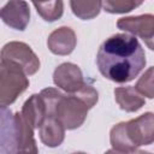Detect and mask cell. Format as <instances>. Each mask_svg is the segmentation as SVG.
<instances>
[{
    "instance_id": "1",
    "label": "cell",
    "mask_w": 154,
    "mask_h": 154,
    "mask_svg": "<svg viewBox=\"0 0 154 154\" xmlns=\"http://www.w3.org/2000/svg\"><path fill=\"white\" fill-rule=\"evenodd\" d=\"M96 64L105 78L116 83H126L143 70L146 54L135 36L116 34L100 46Z\"/></svg>"
},
{
    "instance_id": "2",
    "label": "cell",
    "mask_w": 154,
    "mask_h": 154,
    "mask_svg": "<svg viewBox=\"0 0 154 154\" xmlns=\"http://www.w3.org/2000/svg\"><path fill=\"white\" fill-rule=\"evenodd\" d=\"M153 113L148 112L126 123H119L111 130V144L113 149L134 154L136 148L150 144L154 138Z\"/></svg>"
},
{
    "instance_id": "3",
    "label": "cell",
    "mask_w": 154,
    "mask_h": 154,
    "mask_svg": "<svg viewBox=\"0 0 154 154\" xmlns=\"http://www.w3.org/2000/svg\"><path fill=\"white\" fill-rule=\"evenodd\" d=\"M29 87L25 72L17 64L0 61V107H7Z\"/></svg>"
},
{
    "instance_id": "4",
    "label": "cell",
    "mask_w": 154,
    "mask_h": 154,
    "mask_svg": "<svg viewBox=\"0 0 154 154\" xmlns=\"http://www.w3.org/2000/svg\"><path fill=\"white\" fill-rule=\"evenodd\" d=\"M88 106L75 94H60L55 105V117L64 129L79 128L88 114Z\"/></svg>"
},
{
    "instance_id": "5",
    "label": "cell",
    "mask_w": 154,
    "mask_h": 154,
    "mask_svg": "<svg viewBox=\"0 0 154 154\" xmlns=\"http://www.w3.org/2000/svg\"><path fill=\"white\" fill-rule=\"evenodd\" d=\"M1 60H8L23 69L26 76L34 75L40 69V60L32 49L24 42L12 41L6 43L0 52Z\"/></svg>"
},
{
    "instance_id": "6",
    "label": "cell",
    "mask_w": 154,
    "mask_h": 154,
    "mask_svg": "<svg viewBox=\"0 0 154 154\" xmlns=\"http://www.w3.org/2000/svg\"><path fill=\"white\" fill-rule=\"evenodd\" d=\"M53 81L55 85L65 90L67 94H75L87 84L83 79L81 69L72 63L59 65L54 71Z\"/></svg>"
},
{
    "instance_id": "7",
    "label": "cell",
    "mask_w": 154,
    "mask_h": 154,
    "mask_svg": "<svg viewBox=\"0 0 154 154\" xmlns=\"http://www.w3.org/2000/svg\"><path fill=\"white\" fill-rule=\"evenodd\" d=\"M117 26L124 31L140 36L146 41L148 47L153 49V34H154V17L153 14H142L137 17H125L117 22Z\"/></svg>"
},
{
    "instance_id": "8",
    "label": "cell",
    "mask_w": 154,
    "mask_h": 154,
    "mask_svg": "<svg viewBox=\"0 0 154 154\" xmlns=\"http://www.w3.org/2000/svg\"><path fill=\"white\" fill-rule=\"evenodd\" d=\"M0 18L12 29L23 31L30 20L29 5L25 1H10L0 8Z\"/></svg>"
},
{
    "instance_id": "9",
    "label": "cell",
    "mask_w": 154,
    "mask_h": 154,
    "mask_svg": "<svg viewBox=\"0 0 154 154\" xmlns=\"http://www.w3.org/2000/svg\"><path fill=\"white\" fill-rule=\"evenodd\" d=\"M76 42L77 38L73 30L67 26H61L49 35L47 46L52 53L58 55H66L75 49Z\"/></svg>"
},
{
    "instance_id": "10",
    "label": "cell",
    "mask_w": 154,
    "mask_h": 154,
    "mask_svg": "<svg viewBox=\"0 0 154 154\" xmlns=\"http://www.w3.org/2000/svg\"><path fill=\"white\" fill-rule=\"evenodd\" d=\"M40 130V138L41 141L47 146V147H58L61 144L65 137V129L61 125V123L57 119L54 113L47 112L46 118L41 126L38 128Z\"/></svg>"
},
{
    "instance_id": "11",
    "label": "cell",
    "mask_w": 154,
    "mask_h": 154,
    "mask_svg": "<svg viewBox=\"0 0 154 154\" xmlns=\"http://www.w3.org/2000/svg\"><path fill=\"white\" fill-rule=\"evenodd\" d=\"M23 119L26 122V124L34 130L38 129L41 124L43 123L47 109H46V103L40 94H34L31 95L25 103L23 105L22 112H20Z\"/></svg>"
},
{
    "instance_id": "12",
    "label": "cell",
    "mask_w": 154,
    "mask_h": 154,
    "mask_svg": "<svg viewBox=\"0 0 154 154\" xmlns=\"http://www.w3.org/2000/svg\"><path fill=\"white\" fill-rule=\"evenodd\" d=\"M116 101L119 107L126 112H135L144 105V96H142L135 87H120L114 89Z\"/></svg>"
},
{
    "instance_id": "13",
    "label": "cell",
    "mask_w": 154,
    "mask_h": 154,
    "mask_svg": "<svg viewBox=\"0 0 154 154\" xmlns=\"http://www.w3.org/2000/svg\"><path fill=\"white\" fill-rule=\"evenodd\" d=\"M37 146L34 138L32 129L26 124L20 114V140L16 154H37Z\"/></svg>"
},
{
    "instance_id": "14",
    "label": "cell",
    "mask_w": 154,
    "mask_h": 154,
    "mask_svg": "<svg viewBox=\"0 0 154 154\" xmlns=\"http://www.w3.org/2000/svg\"><path fill=\"white\" fill-rule=\"evenodd\" d=\"M75 16L81 19H91L101 10V1H70Z\"/></svg>"
},
{
    "instance_id": "15",
    "label": "cell",
    "mask_w": 154,
    "mask_h": 154,
    "mask_svg": "<svg viewBox=\"0 0 154 154\" xmlns=\"http://www.w3.org/2000/svg\"><path fill=\"white\" fill-rule=\"evenodd\" d=\"M37 13L46 22H54L63 14L64 4L63 1H49V2H32Z\"/></svg>"
},
{
    "instance_id": "16",
    "label": "cell",
    "mask_w": 154,
    "mask_h": 154,
    "mask_svg": "<svg viewBox=\"0 0 154 154\" xmlns=\"http://www.w3.org/2000/svg\"><path fill=\"white\" fill-rule=\"evenodd\" d=\"M142 2L141 1H112V0H106L101 1V7L105 8L106 12L109 13H124V12H130L135 7L140 6Z\"/></svg>"
},
{
    "instance_id": "17",
    "label": "cell",
    "mask_w": 154,
    "mask_h": 154,
    "mask_svg": "<svg viewBox=\"0 0 154 154\" xmlns=\"http://www.w3.org/2000/svg\"><path fill=\"white\" fill-rule=\"evenodd\" d=\"M135 89L143 96H147L149 99L153 97V67H149V70L138 79Z\"/></svg>"
},
{
    "instance_id": "18",
    "label": "cell",
    "mask_w": 154,
    "mask_h": 154,
    "mask_svg": "<svg viewBox=\"0 0 154 154\" xmlns=\"http://www.w3.org/2000/svg\"><path fill=\"white\" fill-rule=\"evenodd\" d=\"M105 154H129V153H125V152H122V150H117V149H109Z\"/></svg>"
},
{
    "instance_id": "19",
    "label": "cell",
    "mask_w": 154,
    "mask_h": 154,
    "mask_svg": "<svg viewBox=\"0 0 154 154\" xmlns=\"http://www.w3.org/2000/svg\"><path fill=\"white\" fill-rule=\"evenodd\" d=\"M134 154H152V153H149V152H137V153H136V152H135Z\"/></svg>"
},
{
    "instance_id": "20",
    "label": "cell",
    "mask_w": 154,
    "mask_h": 154,
    "mask_svg": "<svg viewBox=\"0 0 154 154\" xmlns=\"http://www.w3.org/2000/svg\"><path fill=\"white\" fill-rule=\"evenodd\" d=\"M73 154H85V153H81V152H78V153H73Z\"/></svg>"
}]
</instances>
